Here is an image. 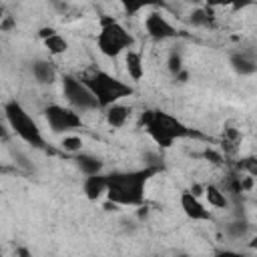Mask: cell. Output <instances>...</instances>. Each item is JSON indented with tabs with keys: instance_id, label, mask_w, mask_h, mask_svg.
I'll list each match as a JSON object with an SVG mask.
<instances>
[{
	"instance_id": "obj_17",
	"label": "cell",
	"mask_w": 257,
	"mask_h": 257,
	"mask_svg": "<svg viewBox=\"0 0 257 257\" xmlns=\"http://www.w3.org/2000/svg\"><path fill=\"white\" fill-rule=\"evenodd\" d=\"M122 8V12L126 16H137L139 12H143L145 8H157V6H163L161 0H116Z\"/></svg>"
},
{
	"instance_id": "obj_34",
	"label": "cell",
	"mask_w": 257,
	"mask_h": 257,
	"mask_svg": "<svg viewBox=\"0 0 257 257\" xmlns=\"http://www.w3.org/2000/svg\"><path fill=\"white\" fill-rule=\"evenodd\" d=\"M0 173H6V167H2V165H0Z\"/></svg>"
},
{
	"instance_id": "obj_27",
	"label": "cell",
	"mask_w": 257,
	"mask_h": 257,
	"mask_svg": "<svg viewBox=\"0 0 257 257\" xmlns=\"http://www.w3.org/2000/svg\"><path fill=\"white\" fill-rule=\"evenodd\" d=\"M4 122H6V120H4V114H2V110H0V139H2V141L8 139V128H6Z\"/></svg>"
},
{
	"instance_id": "obj_10",
	"label": "cell",
	"mask_w": 257,
	"mask_h": 257,
	"mask_svg": "<svg viewBox=\"0 0 257 257\" xmlns=\"http://www.w3.org/2000/svg\"><path fill=\"white\" fill-rule=\"evenodd\" d=\"M229 64H231V68H233L239 76H253V74L257 72L255 50H253V48H239V50L231 52Z\"/></svg>"
},
{
	"instance_id": "obj_8",
	"label": "cell",
	"mask_w": 257,
	"mask_h": 257,
	"mask_svg": "<svg viewBox=\"0 0 257 257\" xmlns=\"http://www.w3.org/2000/svg\"><path fill=\"white\" fill-rule=\"evenodd\" d=\"M145 30L149 34V38H153L155 42H165L171 38H177L179 30L167 20V16L161 10H151L145 16Z\"/></svg>"
},
{
	"instance_id": "obj_33",
	"label": "cell",
	"mask_w": 257,
	"mask_h": 257,
	"mask_svg": "<svg viewBox=\"0 0 257 257\" xmlns=\"http://www.w3.org/2000/svg\"><path fill=\"white\" fill-rule=\"evenodd\" d=\"M4 16H6V14H4V8H2V6H0V20H2V18H4Z\"/></svg>"
},
{
	"instance_id": "obj_26",
	"label": "cell",
	"mask_w": 257,
	"mask_h": 257,
	"mask_svg": "<svg viewBox=\"0 0 257 257\" xmlns=\"http://www.w3.org/2000/svg\"><path fill=\"white\" fill-rule=\"evenodd\" d=\"M203 4L215 10V8H225V6H229V0H203Z\"/></svg>"
},
{
	"instance_id": "obj_1",
	"label": "cell",
	"mask_w": 257,
	"mask_h": 257,
	"mask_svg": "<svg viewBox=\"0 0 257 257\" xmlns=\"http://www.w3.org/2000/svg\"><path fill=\"white\" fill-rule=\"evenodd\" d=\"M161 169L145 165L133 171H114L106 175V201L116 207H139L145 203V189L151 177Z\"/></svg>"
},
{
	"instance_id": "obj_25",
	"label": "cell",
	"mask_w": 257,
	"mask_h": 257,
	"mask_svg": "<svg viewBox=\"0 0 257 257\" xmlns=\"http://www.w3.org/2000/svg\"><path fill=\"white\" fill-rule=\"evenodd\" d=\"M14 26H16V22H14V18H12V16H4V18L0 20V30H2V32L12 30Z\"/></svg>"
},
{
	"instance_id": "obj_32",
	"label": "cell",
	"mask_w": 257,
	"mask_h": 257,
	"mask_svg": "<svg viewBox=\"0 0 257 257\" xmlns=\"http://www.w3.org/2000/svg\"><path fill=\"white\" fill-rule=\"evenodd\" d=\"M16 253H20V255H24V257H28V255H30L26 249H16Z\"/></svg>"
},
{
	"instance_id": "obj_20",
	"label": "cell",
	"mask_w": 257,
	"mask_h": 257,
	"mask_svg": "<svg viewBox=\"0 0 257 257\" xmlns=\"http://www.w3.org/2000/svg\"><path fill=\"white\" fill-rule=\"evenodd\" d=\"M249 233V223L245 219H235L231 223L225 225V235L233 241H239V239H245Z\"/></svg>"
},
{
	"instance_id": "obj_23",
	"label": "cell",
	"mask_w": 257,
	"mask_h": 257,
	"mask_svg": "<svg viewBox=\"0 0 257 257\" xmlns=\"http://www.w3.org/2000/svg\"><path fill=\"white\" fill-rule=\"evenodd\" d=\"M253 4H255V0H229L231 12H243V10L251 8Z\"/></svg>"
},
{
	"instance_id": "obj_3",
	"label": "cell",
	"mask_w": 257,
	"mask_h": 257,
	"mask_svg": "<svg viewBox=\"0 0 257 257\" xmlns=\"http://www.w3.org/2000/svg\"><path fill=\"white\" fill-rule=\"evenodd\" d=\"M80 80L90 88V92L94 94L96 102L100 108H106L126 96H131L135 92V88L122 80H118L116 76L108 74L106 70L100 68H90L84 74H80Z\"/></svg>"
},
{
	"instance_id": "obj_29",
	"label": "cell",
	"mask_w": 257,
	"mask_h": 257,
	"mask_svg": "<svg viewBox=\"0 0 257 257\" xmlns=\"http://www.w3.org/2000/svg\"><path fill=\"white\" fill-rule=\"evenodd\" d=\"M175 80H179V82H187V80H189V72H187L185 68H181V70L175 74Z\"/></svg>"
},
{
	"instance_id": "obj_18",
	"label": "cell",
	"mask_w": 257,
	"mask_h": 257,
	"mask_svg": "<svg viewBox=\"0 0 257 257\" xmlns=\"http://www.w3.org/2000/svg\"><path fill=\"white\" fill-rule=\"evenodd\" d=\"M213 8H209V6H195L193 10H191V14H189V22L193 24V26H197V28H207V26H211L213 24Z\"/></svg>"
},
{
	"instance_id": "obj_5",
	"label": "cell",
	"mask_w": 257,
	"mask_h": 257,
	"mask_svg": "<svg viewBox=\"0 0 257 257\" xmlns=\"http://www.w3.org/2000/svg\"><path fill=\"white\" fill-rule=\"evenodd\" d=\"M135 46V36L112 16H100L96 48L106 58H116Z\"/></svg>"
},
{
	"instance_id": "obj_22",
	"label": "cell",
	"mask_w": 257,
	"mask_h": 257,
	"mask_svg": "<svg viewBox=\"0 0 257 257\" xmlns=\"http://www.w3.org/2000/svg\"><path fill=\"white\" fill-rule=\"evenodd\" d=\"M167 68H169V72L175 76L181 68H185L183 66V54H181V50H177V48H173L171 52H169V56H167Z\"/></svg>"
},
{
	"instance_id": "obj_16",
	"label": "cell",
	"mask_w": 257,
	"mask_h": 257,
	"mask_svg": "<svg viewBox=\"0 0 257 257\" xmlns=\"http://www.w3.org/2000/svg\"><path fill=\"white\" fill-rule=\"evenodd\" d=\"M72 161L76 163V167L84 173V175H94V173H102V159L94 157V155H88V153H76L72 155Z\"/></svg>"
},
{
	"instance_id": "obj_31",
	"label": "cell",
	"mask_w": 257,
	"mask_h": 257,
	"mask_svg": "<svg viewBox=\"0 0 257 257\" xmlns=\"http://www.w3.org/2000/svg\"><path fill=\"white\" fill-rule=\"evenodd\" d=\"M185 2H187V4H191L193 8H195V6H203V0H185Z\"/></svg>"
},
{
	"instance_id": "obj_15",
	"label": "cell",
	"mask_w": 257,
	"mask_h": 257,
	"mask_svg": "<svg viewBox=\"0 0 257 257\" xmlns=\"http://www.w3.org/2000/svg\"><path fill=\"white\" fill-rule=\"evenodd\" d=\"M203 197L207 199L209 207H213V209H227L229 207V195L215 183L203 185Z\"/></svg>"
},
{
	"instance_id": "obj_30",
	"label": "cell",
	"mask_w": 257,
	"mask_h": 257,
	"mask_svg": "<svg viewBox=\"0 0 257 257\" xmlns=\"http://www.w3.org/2000/svg\"><path fill=\"white\" fill-rule=\"evenodd\" d=\"M189 191H191L193 195H197V197H203V185H197V183H195V185H191Z\"/></svg>"
},
{
	"instance_id": "obj_2",
	"label": "cell",
	"mask_w": 257,
	"mask_h": 257,
	"mask_svg": "<svg viewBox=\"0 0 257 257\" xmlns=\"http://www.w3.org/2000/svg\"><path fill=\"white\" fill-rule=\"evenodd\" d=\"M141 124L145 126V131L149 133V137L161 147V149H169L173 147L177 141L187 139L193 135V131L181 122L177 116L161 110V108H149L141 114Z\"/></svg>"
},
{
	"instance_id": "obj_7",
	"label": "cell",
	"mask_w": 257,
	"mask_h": 257,
	"mask_svg": "<svg viewBox=\"0 0 257 257\" xmlns=\"http://www.w3.org/2000/svg\"><path fill=\"white\" fill-rule=\"evenodd\" d=\"M44 118L48 128L54 135H64V133H72L76 128H82V118L80 112H76L74 108H66L62 104H48L44 106Z\"/></svg>"
},
{
	"instance_id": "obj_19",
	"label": "cell",
	"mask_w": 257,
	"mask_h": 257,
	"mask_svg": "<svg viewBox=\"0 0 257 257\" xmlns=\"http://www.w3.org/2000/svg\"><path fill=\"white\" fill-rule=\"evenodd\" d=\"M42 42H44V48L48 50V54H52V56H60L68 50V40L60 32H54V34L46 36Z\"/></svg>"
},
{
	"instance_id": "obj_24",
	"label": "cell",
	"mask_w": 257,
	"mask_h": 257,
	"mask_svg": "<svg viewBox=\"0 0 257 257\" xmlns=\"http://www.w3.org/2000/svg\"><path fill=\"white\" fill-rule=\"evenodd\" d=\"M205 159H209L211 163L219 165V163L223 161V155H221V153H217V151H213V149H207V151H205Z\"/></svg>"
},
{
	"instance_id": "obj_28",
	"label": "cell",
	"mask_w": 257,
	"mask_h": 257,
	"mask_svg": "<svg viewBox=\"0 0 257 257\" xmlns=\"http://www.w3.org/2000/svg\"><path fill=\"white\" fill-rule=\"evenodd\" d=\"M54 32H56V30H54L52 26H42V28L38 30V36H40V38L44 40L46 36H50V34H54Z\"/></svg>"
},
{
	"instance_id": "obj_35",
	"label": "cell",
	"mask_w": 257,
	"mask_h": 257,
	"mask_svg": "<svg viewBox=\"0 0 257 257\" xmlns=\"http://www.w3.org/2000/svg\"><path fill=\"white\" fill-rule=\"evenodd\" d=\"M52 2H62V0H52Z\"/></svg>"
},
{
	"instance_id": "obj_4",
	"label": "cell",
	"mask_w": 257,
	"mask_h": 257,
	"mask_svg": "<svg viewBox=\"0 0 257 257\" xmlns=\"http://www.w3.org/2000/svg\"><path fill=\"white\" fill-rule=\"evenodd\" d=\"M2 114L4 120L8 124V128L26 145L34 147V149H46V141L44 135L40 131V126L36 124V120L32 118V114L22 106V102H18L16 98H10L2 104Z\"/></svg>"
},
{
	"instance_id": "obj_9",
	"label": "cell",
	"mask_w": 257,
	"mask_h": 257,
	"mask_svg": "<svg viewBox=\"0 0 257 257\" xmlns=\"http://www.w3.org/2000/svg\"><path fill=\"white\" fill-rule=\"evenodd\" d=\"M179 205H181V211H183L191 221H211V219H213L211 209H207V205L201 201V197L193 195L189 189H187V191H181V195H179Z\"/></svg>"
},
{
	"instance_id": "obj_14",
	"label": "cell",
	"mask_w": 257,
	"mask_h": 257,
	"mask_svg": "<svg viewBox=\"0 0 257 257\" xmlns=\"http://www.w3.org/2000/svg\"><path fill=\"white\" fill-rule=\"evenodd\" d=\"M124 70L126 74L131 76L133 82H141L143 76H145V62H143V56L139 50H133L128 48L124 52Z\"/></svg>"
},
{
	"instance_id": "obj_6",
	"label": "cell",
	"mask_w": 257,
	"mask_h": 257,
	"mask_svg": "<svg viewBox=\"0 0 257 257\" xmlns=\"http://www.w3.org/2000/svg\"><path fill=\"white\" fill-rule=\"evenodd\" d=\"M60 86H62V96L66 98V102L70 104V108H74L76 112H88V110L100 108L98 102H96V98H94V94L80 80V76L62 74Z\"/></svg>"
},
{
	"instance_id": "obj_21",
	"label": "cell",
	"mask_w": 257,
	"mask_h": 257,
	"mask_svg": "<svg viewBox=\"0 0 257 257\" xmlns=\"http://www.w3.org/2000/svg\"><path fill=\"white\" fill-rule=\"evenodd\" d=\"M60 147H62L66 153L76 155V153L82 151V139H80L78 135H64V139L60 141Z\"/></svg>"
},
{
	"instance_id": "obj_36",
	"label": "cell",
	"mask_w": 257,
	"mask_h": 257,
	"mask_svg": "<svg viewBox=\"0 0 257 257\" xmlns=\"http://www.w3.org/2000/svg\"><path fill=\"white\" fill-rule=\"evenodd\" d=\"M0 253H2V249H0Z\"/></svg>"
},
{
	"instance_id": "obj_13",
	"label": "cell",
	"mask_w": 257,
	"mask_h": 257,
	"mask_svg": "<svg viewBox=\"0 0 257 257\" xmlns=\"http://www.w3.org/2000/svg\"><path fill=\"white\" fill-rule=\"evenodd\" d=\"M104 110H106L104 112V118H106L108 126H112V128H122L126 124V120L131 118V114H133V108L126 106V104H122L120 100L114 102V104H110V106H106Z\"/></svg>"
},
{
	"instance_id": "obj_11",
	"label": "cell",
	"mask_w": 257,
	"mask_h": 257,
	"mask_svg": "<svg viewBox=\"0 0 257 257\" xmlns=\"http://www.w3.org/2000/svg\"><path fill=\"white\" fill-rule=\"evenodd\" d=\"M82 193L88 201H100L106 195V175L104 173L86 175L82 181Z\"/></svg>"
},
{
	"instance_id": "obj_12",
	"label": "cell",
	"mask_w": 257,
	"mask_h": 257,
	"mask_svg": "<svg viewBox=\"0 0 257 257\" xmlns=\"http://www.w3.org/2000/svg\"><path fill=\"white\" fill-rule=\"evenodd\" d=\"M30 72H32L34 80L40 82V84H52V82L56 80V68H54V64H52L50 60H46V58H36V60H32Z\"/></svg>"
}]
</instances>
